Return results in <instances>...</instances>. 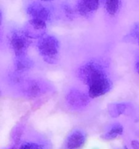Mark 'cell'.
<instances>
[{"instance_id":"cell-8","label":"cell","mask_w":139,"mask_h":149,"mask_svg":"<svg viewBox=\"0 0 139 149\" xmlns=\"http://www.w3.org/2000/svg\"><path fill=\"white\" fill-rule=\"evenodd\" d=\"M106 112L107 116L113 120H117L122 116L130 118L133 121L137 118L134 103L127 100L109 102L106 106Z\"/></svg>"},{"instance_id":"cell-2","label":"cell","mask_w":139,"mask_h":149,"mask_svg":"<svg viewBox=\"0 0 139 149\" xmlns=\"http://www.w3.org/2000/svg\"><path fill=\"white\" fill-rule=\"evenodd\" d=\"M111 71V63L107 58L91 56L77 64L72 75L75 82L86 88L101 79L112 76Z\"/></svg>"},{"instance_id":"cell-7","label":"cell","mask_w":139,"mask_h":149,"mask_svg":"<svg viewBox=\"0 0 139 149\" xmlns=\"http://www.w3.org/2000/svg\"><path fill=\"white\" fill-rule=\"evenodd\" d=\"M16 149H53V143L47 134L29 125Z\"/></svg>"},{"instance_id":"cell-15","label":"cell","mask_w":139,"mask_h":149,"mask_svg":"<svg viewBox=\"0 0 139 149\" xmlns=\"http://www.w3.org/2000/svg\"><path fill=\"white\" fill-rule=\"evenodd\" d=\"M125 127L120 121L114 120L107 124L102 129L99 138L106 142L115 141L124 135Z\"/></svg>"},{"instance_id":"cell-12","label":"cell","mask_w":139,"mask_h":149,"mask_svg":"<svg viewBox=\"0 0 139 149\" xmlns=\"http://www.w3.org/2000/svg\"><path fill=\"white\" fill-rule=\"evenodd\" d=\"M21 28L25 35L33 42L39 40L49 33V24L36 19H27Z\"/></svg>"},{"instance_id":"cell-17","label":"cell","mask_w":139,"mask_h":149,"mask_svg":"<svg viewBox=\"0 0 139 149\" xmlns=\"http://www.w3.org/2000/svg\"><path fill=\"white\" fill-rule=\"evenodd\" d=\"M124 2L120 0H104L102 1V10L104 17L109 21H114L122 11Z\"/></svg>"},{"instance_id":"cell-1","label":"cell","mask_w":139,"mask_h":149,"mask_svg":"<svg viewBox=\"0 0 139 149\" xmlns=\"http://www.w3.org/2000/svg\"><path fill=\"white\" fill-rule=\"evenodd\" d=\"M6 92L20 100L41 104L56 94V90L47 78L32 74L19 76Z\"/></svg>"},{"instance_id":"cell-20","label":"cell","mask_w":139,"mask_h":149,"mask_svg":"<svg viewBox=\"0 0 139 149\" xmlns=\"http://www.w3.org/2000/svg\"><path fill=\"white\" fill-rule=\"evenodd\" d=\"M113 149H130V147L127 145V144H124V145L122 146L114 147Z\"/></svg>"},{"instance_id":"cell-10","label":"cell","mask_w":139,"mask_h":149,"mask_svg":"<svg viewBox=\"0 0 139 149\" xmlns=\"http://www.w3.org/2000/svg\"><path fill=\"white\" fill-rule=\"evenodd\" d=\"M73 2L79 19L88 22L94 20L102 7V1L98 0H78Z\"/></svg>"},{"instance_id":"cell-3","label":"cell","mask_w":139,"mask_h":149,"mask_svg":"<svg viewBox=\"0 0 139 149\" xmlns=\"http://www.w3.org/2000/svg\"><path fill=\"white\" fill-rule=\"evenodd\" d=\"M33 48L40 65L56 68L62 63L63 45L62 40L54 33H48L34 42Z\"/></svg>"},{"instance_id":"cell-18","label":"cell","mask_w":139,"mask_h":149,"mask_svg":"<svg viewBox=\"0 0 139 149\" xmlns=\"http://www.w3.org/2000/svg\"><path fill=\"white\" fill-rule=\"evenodd\" d=\"M133 72L136 76L139 77V55L136 57L133 63Z\"/></svg>"},{"instance_id":"cell-11","label":"cell","mask_w":139,"mask_h":149,"mask_svg":"<svg viewBox=\"0 0 139 149\" xmlns=\"http://www.w3.org/2000/svg\"><path fill=\"white\" fill-rule=\"evenodd\" d=\"M88 139V133L84 128L74 127L68 132L60 149H82Z\"/></svg>"},{"instance_id":"cell-5","label":"cell","mask_w":139,"mask_h":149,"mask_svg":"<svg viewBox=\"0 0 139 149\" xmlns=\"http://www.w3.org/2000/svg\"><path fill=\"white\" fill-rule=\"evenodd\" d=\"M23 13L28 19H36L49 25L56 23V1L29 0L23 5Z\"/></svg>"},{"instance_id":"cell-13","label":"cell","mask_w":139,"mask_h":149,"mask_svg":"<svg viewBox=\"0 0 139 149\" xmlns=\"http://www.w3.org/2000/svg\"><path fill=\"white\" fill-rule=\"evenodd\" d=\"M114 84L115 81L114 77L113 76H110L92 83L85 89L90 97L95 100L109 94L114 88Z\"/></svg>"},{"instance_id":"cell-9","label":"cell","mask_w":139,"mask_h":149,"mask_svg":"<svg viewBox=\"0 0 139 149\" xmlns=\"http://www.w3.org/2000/svg\"><path fill=\"white\" fill-rule=\"evenodd\" d=\"M40 65L37 59L28 54L19 57H12L11 63L9 68L15 73L21 75L34 74L35 71Z\"/></svg>"},{"instance_id":"cell-14","label":"cell","mask_w":139,"mask_h":149,"mask_svg":"<svg viewBox=\"0 0 139 149\" xmlns=\"http://www.w3.org/2000/svg\"><path fill=\"white\" fill-rule=\"evenodd\" d=\"M56 23L70 24L79 19L73 1H56Z\"/></svg>"},{"instance_id":"cell-6","label":"cell","mask_w":139,"mask_h":149,"mask_svg":"<svg viewBox=\"0 0 139 149\" xmlns=\"http://www.w3.org/2000/svg\"><path fill=\"white\" fill-rule=\"evenodd\" d=\"M6 47L12 57H19L30 54V49L33 47L34 42L25 35L21 26H10L5 31Z\"/></svg>"},{"instance_id":"cell-19","label":"cell","mask_w":139,"mask_h":149,"mask_svg":"<svg viewBox=\"0 0 139 149\" xmlns=\"http://www.w3.org/2000/svg\"><path fill=\"white\" fill-rule=\"evenodd\" d=\"M130 147L131 149H139V140L138 139L130 140Z\"/></svg>"},{"instance_id":"cell-4","label":"cell","mask_w":139,"mask_h":149,"mask_svg":"<svg viewBox=\"0 0 139 149\" xmlns=\"http://www.w3.org/2000/svg\"><path fill=\"white\" fill-rule=\"evenodd\" d=\"M94 100L86 89L74 81L64 87L61 102L64 109L74 115H83L89 111Z\"/></svg>"},{"instance_id":"cell-16","label":"cell","mask_w":139,"mask_h":149,"mask_svg":"<svg viewBox=\"0 0 139 149\" xmlns=\"http://www.w3.org/2000/svg\"><path fill=\"white\" fill-rule=\"evenodd\" d=\"M30 113V111H28L24 113L12 128L10 134V145L17 147L20 141H21L29 125L28 122Z\"/></svg>"}]
</instances>
